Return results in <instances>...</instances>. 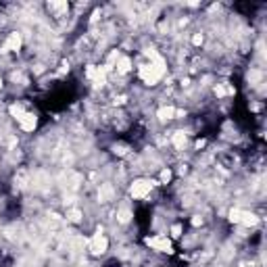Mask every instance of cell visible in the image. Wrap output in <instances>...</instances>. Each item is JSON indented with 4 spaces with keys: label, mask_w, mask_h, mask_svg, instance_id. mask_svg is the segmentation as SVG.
Returning <instances> with one entry per match:
<instances>
[{
    "label": "cell",
    "mask_w": 267,
    "mask_h": 267,
    "mask_svg": "<svg viewBox=\"0 0 267 267\" xmlns=\"http://www.w3.org/2000/svg\"><path fill=\"white\" fill-rule=\"evenodd\" d=\"M0 90H2V73H0Z\"/></svg>",
    "instance_id": "8fae6325"
},
{
    "label": "cell",
    "mask_w": 267,
    "mask_h": 267,
    "mask_svg": "<svg viewBox=\"0 0 267 267\" xmlns=\"http://www.w3.org/2000/svg\"><path fill=\"white\" fill-rule=\"evenodd\" d=\"M172 144L177 148V151H182L184 146H186V134L184 132H175L172 136Z\"/></svg>",
    "instance_id": "ba28073f"
},
{
    "label": "cell",
    "mask_w": 267,
    "mask_h": 267,
    "mask_svg": "<svg viewBox=\"0 0 267 267\" xmlns=\"http://www.w3.org/2000/svg\"><path fill=\"white\" fill-rule=\"evenodd\" d=\"M88 248H90V253L96 255V257H98V255H105L107 250H109V240H107V236H102L100 232L94 234L92 240H90V247H88Z\"/></svg>",
    "instance_id": "7a4b0ae2"
},
{
    "label": "cell",
    "mask_w": 267,
    "mask_h": 267,
    "mask_svg": "<svg viewBox=\"0 0 267 267\" xmlns=\"http://www.w3.org/2000/svg\"><path fill=\"white\" fill-rule=\"evenodd\" d=\"M153 186H154V182H153V180L140 177V180H134V182H132V186H130V194H132V198H136V200H144V198L153 192Z\"/></svg>",
    "instance_id": "6da1fadb"
},
{
    "label": "cell",
    "mask_w": 267,
    "mask_h": 267,
    "mask_svg": "<svg viewBox=\"0 0 267 267\" xmlns=\"http://www.w3.org/2000/svg\"><path fill=\"white\" fill-rule=\"evenodd\" d=\"M169 180H172V172H169V169H163V172H161V182L167 184Z\"/></svg>",
    "instance_id": "9c48e42d"
},
{
    "label": "cell",
    "mask_w": 267,
    "mask_h": 267,
    "mask_svg": "<svg viewBox=\"0 0 267 267\" xmlns=\"http://www.w3.org/2000/svg\"><path fill=\"white\" fill-rule=\"evenodd\" d=\"M146 247H151L153 250H159V253H172V240L165 238V236L146 238Z\"/></svg>",
    "instance_id": "3957f363"
},
{
    "label": "cell",
    "mask_w": 267,
    "mask_h": 267,
    "mask_svg": "<svg viewBox=\"0 0 267 267\" xmlns=\"http://www.w3.org/2000/svg\"><path fill=\"white\" fill-rule=\"evenodd\" d=\"M175 107L173 105H165V107H161L159 111H157V117H159V121H172V119H175Z\"/></svg>",
    "instance_id": "52a82bcc"
},
{
    "label": "cell",
    "mask_w": 267,
    "mask_h": 267,
    "mask_svg": "<svg viewBox=\"0 0 267 267\" xmlns=\"http://www.w3.org/2000/svg\"><path fill=\"white\" fill-rule=\"evenodd\" d=\"M21 46H23V38H21V34L19 32H11L9 36H6L2 50H4V53H17V50H21Z\"/></svg>",
    "instance_id": "277c9868"
},
{
    "label": "cell",
    "mask_w": 267,
    "mask_h": 267,
    "mask_svg": "<svg viewBox=\"0 0 267 267\" xmlns=\"http://www.w3.org/2000/svg\"><path fill=\"white\" fill-rule=\"evenodd\" d=\"M172 236H173V238H180V236H182V226H173L172 228Z\"/></svg>",
    "instance_id": "30bf717a"
},
{
    "label": "cell",
    "mask_w": 267,
    "mask_h": 267,
    "mask_svg": "<svg viewBox=\"0 0 267 267\" xmlns=\"http://www.w3.org/2000/svg\"><path fill=\"white\" fill-rule=\"evenodd\" d=\"M117 73H121V76H125V73L132 71V58L125 57V55H119V58H117V63L113 65Z\"/></svg>",
    "instance_id": "8992f818"
},
{
    "label": "cell",
    "mask_w": 267,
    "mask_h": 267,
    "mask_svg": "<svg viewBox=\"0 0 267 267\" xmlns=\"http://www.w3.org/2000/svg\"><path fill=\"white\" fill-rule=\"evenodd\" d=\"M17 123H19V128L23 130V132H34L36 125H38V115L32 113V111H25V115L21 117Z\"/></svg>",
    "instance_id": "5b68a950"
}]
</instances>
